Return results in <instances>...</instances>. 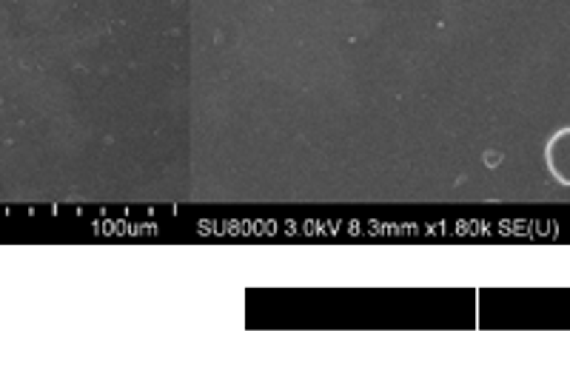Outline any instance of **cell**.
<instances>
[{"label":"cell","instance_id":"6da1fadb","mask_svg":"<svg viewBox=\"0 0 570 370\" xmlns=\"http://www.w3.org/2000/svg\"><path fill=\"white\" fill-rule=\"evenodd\" d=\"M547 157H550V168H553V174L570 185V131H562V134L550 142Z\"/></svg>","mask_w":570,"mask_h":370}]
</instances>
